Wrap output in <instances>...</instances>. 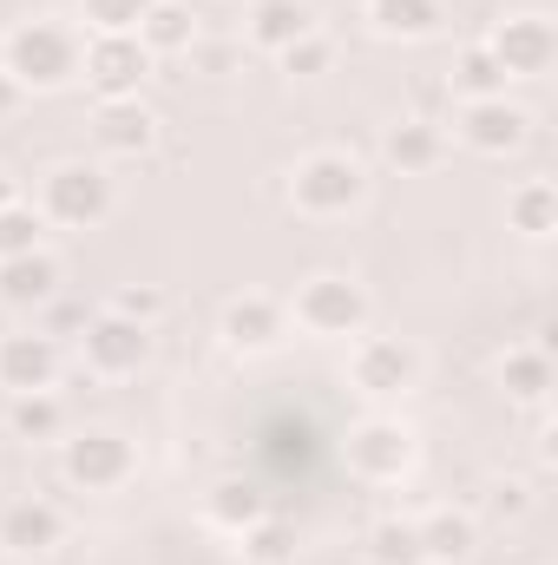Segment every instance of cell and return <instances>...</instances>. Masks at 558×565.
Here are the masks:
<instances>
[{"label":"cell","mask_w":558,"mask_h":565,"mask_svg":"<svg viewBox=\"0 0 558 565\" xmlns=\"http://www.w3.org/2000/svg\"><path fill=\"white\" fill-rule=\"evenodd\" d=\"M79 53H86V40H79V26H66V20H13L7 33H0V66L20 79V93L33 99V93H66L73 79H79Z\"/></svg>","instance_id":"cell-1"},{"label":"cell","mask_w":558,"mask_h":565,"mask_svg":"<svg viewBox=\"0 0 558 565\" xmlns=\"http://www.w3.org/2000/svg\"><path fill=\"white\" fill-rule=\"evenodd\" d=\"M289 211L296 217H309V224H335V217H348L362 198H368V164L355 158V151H335V145H322V151H302L296 164H289Z\"/></svg>","instance_id":"cell-2"},{"label":"cell","mask_w":558,"mask_h":565,"mask_svg":"<svg viewBox=\"0 0 558 565\" xmlns=\"http://www.w3.org/2000/svg\"><path fill=\"white\" fill-rule=\"evenodd\" d=\"M112 204H119L112 171L93 164V158H60V164L40 178V198H33V211H40L46 224H60V231H99V224L112 217Z\"/></svg>","instance_id":"cell-3"},{"label":"cell","mask_w":558,"mask_h":565,"mask_svg":"<svg viewBox=\"0 0 558 565\" xmlns=\"http://www.w3.org/2000/svg\"><path fill=\"white\" fill-rule=\"evenodd\" d=\"M282 309H289V329H302V335H315V342H355V335L368 329V289L355 277H342V270L302 277Z\"/></svg>","instance_id":"cell-4"},{"label":"cell","mask_w":558,"mask_h":565,"mask_svg":"<svg viewBox=\"0 0 558 565\" xmlns=\"http://www.w3.org/2000/svg\"><path fill=\"white\" fill-rule=\"evenodd\" d=\"M342 460L362 487H401L420 460V440L401 415H362L342 434Z\"/></svg>","instance_id":"cell-5"},{"label":"cell","mask_w":558,"mask_h":565,"mask_svg":"<svg viewBox=\"0 0 558 565\" xmlns=\"http://www.w3.org/2000/svg\"><path fill=\"white\" fill-rule=\"evenodd\" d=\"M60 473L79 493H126L139 480V447L119 427H79L73 440H60Z\"/></svg>","instance_id":"cell-6"},{"label":"cell","mask_w":558,"mask_h":565,"mask_svg":"<svg viewBox=\"0 0 558 565\" xmlns=\"http://www.w3.org/2000/svg\"><path fill=\"white\" fill-rule=\"evenodd\" d=\"M348 388L368 402H401L420 388V349L401 335H355L348 342Z\"/></svg>","instance_id":"cell-7"},{"label":"cell","mask_w":558,"mask_h":565,"mask_svg":"<svg viewBox=\"0 0 558 565\" xmlns=\"http://www.w3.org/2000/svg\"><path fill=\"white\" fill-rule=\"evenodd\" d=\"M151 349H158V335L132 322V316H112V309H99L93 322H86V335H79V362H86V375H99V382H126V375H139L144 362H151Z\"/></svg>","instance_id":"cell-8"},{"label":"cell","mask_w":558,"mask_h":565,"mask_svg":"<svg viewBox=\"0 0 558 565\" xmlns=\"http://www.w3.org/2000/svg\"><path fill=\"white\" fill-rule=\"evenodd\" d=\"M151 53L139 46V33H86V53H79V79L99 93V99H139V86L151 79Z\"/></svg>","instance_id":"cell-9"},{"label":"cell","mask_w":558,"mask_h":565,"mask_svg":"<svg viewBox=\"0 0 558 565\" xmlns=\"http://www.w3.org/2000/svg\"><path fill=\"white\" fill-rule=\"evenodd\" d=\"M486 53L500 60L506 79H546L558 60V26L546 13H506L493 33H486Z\"/></svg>","instance_id":"cell-10"},{"label":"cell","mask_w":558,"mask_h":565,"mask_svg":"<svg viewBox=\"0 0 558 565\" xmlns=\"http://www.w3.org/2000/svg\"><path fill=\"white\" fill-rule=\"evenodd\" d=\"M60 369H66L60 335H46V329L0 335V395H46V388H60Z\"/></svg>","instance_id":"cell-11"},{"label":"cell","mask_w":558,"mask_h":565,"mask_svg":"<svg viewBox=\"0 0 558 565\" xmlns=\"http://www.w3.org/2000/svg\"><path fill=\"white\" fill-rule=\"evenodd\" d=\"M217 335H224L230 355H277L289 342V309H282V296H264V289L230 296L224 316H217Z\"/></svg>","instance_id":"cell-12"},{"label":"cell","mask_w":558,"mask_h":565,"mask_svg":"<svg viewBox=\"0 0 558 565\" xmlns=\"http://www.w3.org/2000/svg\"><path fill=\"white\" fill-rule=\"evenodd\" d=\"M533 132V113L519 99H460V119H453V139L480 158H506L519 151Z\"/></svg>","instance_id":"cell-13"},{"label":"cell","mask_w":558,"mask_h":565,"mask_svg":"<svg viewBox=\"0 0 558 565\" xmlns=\"http://www.w3.org/2000/svg\"><path fill=\"white\" fill-rule=\"evenodd\" d=\"M66 540V513L40 493H20L0 507V553L7 559H46L53 546Z\"/></svg>","instance_id":"cell-14"},{"label":"cell","mask_w":558,"mask_h":565,"mask_svg":"<svg viewBox=\"0 0 558 565\" xmlns=\"http://www.w3.org/2000/svg\"><path fill=\"white\" fill-rule=\"evenodd\" d=\"M93 145H99L106 158H144V151L158 145L151 106H144V99H99V113H93Z\"/></svg>","instance_id":"cell-15"},{"label":"cell","mask_w":558,"mask_h":565,"mask_svg":"<svg viewBox=\"0 0 558 565\" xmlns=\"http://www.w3.org/2000/svg\"><path fill=\"white\" fill-rule=\"evenodd\" d=\"M382 158L401 178H427V171L447 164V126H433V119H395V126H382Z\"/></svg>","instance_id":"cell-16"},{"label":"cell","mask_w":558,"mask_h":565,"mask_svg":"<svg viewBox=\"0 0 558 565\" xmlns=\"http://www.w3.org/2000/svg\"><path fill=\"white\" fill-rule=\"evenodd\" d=\"M197 513H204V526H217V533L237 540V533H250V526L270 513V493H264L257 480H237V473H230V480H211V487H204Z\"/></svg>","instance_id":"cell-17"},{"label":"cell","mask_w":558,"mask_h":565,"mask_svg":"<svg viewBox=\"0 0 558 565\" xmlns=\"http://www.w3.org/2000/svg\"><path fill=\"white\" fill-rule=\"evenodd\" d=\"M493 382L506 388V402H519V408H546L552 402V355L539 349V342H519V349H506L500 362H493Z\"/></svg>","instance_id":"cell-18"},{"label":"cell","mask_w":558,"mask_h":565,"mask_svg":"<svg viewBox=\"0 0 558 565\" xmlns=\"http://www.w3.org/2000/svg\"><path fill=\"white\" fill-rule=\"evenodd\" d=\"M244 33H250V46L257 53H289L302 33H315V7L309 0H250V13H244Z\"/></svg>","instance_id":"cell-19"},{"label":"cell","mask_w":558,"mask_h":565,"mask_svg":"<svg viewBox=\"0 0 558 565\" xmlns=\"http://www.w3.org/2000/svg\"><path fill=\"white\" fill-rule=\"evenodd\" d=\"M415 533H420V559L427 565H466L473 559V546H480V526H473V513H460V507H433V513H420Z\"/></svg>","instance_id":"cell-20"},{"label":"cell","mask_w":558,"mask_h":565,"mask_svg":"<svg viewBox=\"0 0 558 565\" xmlns=\"http://www.w3.org/2000/svg\"><path fill=\"white\" fill-rule=\"evenodd\" d=\"M197 40H204V26L184 0H151V13L139 20V46L151 60H184Z\"/></svg>","instance_id":"cell-21"},{"label":"cell","mask_w":558,"mask_h":565,"mask_svg":"<svg viewBox=\"0 0 558 565\" xmlns=\"http://www.w3.org/2000/svg\"><path fill=\"white\" fill-rule=\"evenodd\" d=\"M362 20L382 33V40H401V46H415V40H433L440 33V0H362Z\"/></svg>","instance_id":"cell-22"},{"label":"cell","mask_w":558,"mask_h":565,"mask_svg":"<svg viewBox=\"0 0 558 565\" xmlns=\"http://www.w3.org/2000/svg\"><path fill=\"white\" fill-rule=\"evenodd\" d=\"M506 231H519L526 244H546L558 231V184L552 178H519L506 191Z\"/></svg>","instance_id":"cell-23"},{"label":"cell","mask_w":558,"mask_h":565,"mask_svg":"<svg viewBox=\"0 0 558 565\" xmlns=\"http://www.w3.org/2000/svg\"><path fill=\"white\" fill-rule=\"evenodd\" d=\"M53 296H60V264H53L46 250L0 264V302H7V309H46Z\"/></svg>","instance_id":"cell-24"},{"label":"cell","mask_w":558,"mask_h":565,"mask_svg":"<svg viewBox=\"0 0 558 565\" xmlns=\"http://www.w3.org/2000/svg\"><path fill=\"white\" fill-rule=\"evenodd\" d=\"M7 434L13 440H60L66 434V408L60 395H7Z\"/></svg>","instance_id":"cell-25"},{"label":"cell","mask_w":558,"mask_h":565,"mask_svg":"<svg viewBox=\"0 0 558 565\" xmlns=\"http://www.w3.org/2000/svg\"><path fill=\"white\" fill-rule=\"evenodd\" d=\"M237 553H244V565H289L296 559V520L264 513L250 533H237Z\"/></svg>","instance_id":"cell-26"},{"label":"cell","mask_w":558,"mask_h":565,"mask_svg":"<svg viewBox=\"0 0 558 565\" xmlns=\"http://www.w3.org/2000/svg\"><path fill=\"white\" fill-rule=\"evenodd\" d=\"M506 86H513V79L500 73V60L486 53V40L453 60V93H460V99H506Z\"/></svg>","instance_id":"cell-27"},{"label":"cell","mask_w":558,"mask_h":565,"mask_svg":"<svg viewBox=\"0 0 558 565\" xmlns=\"http://www.w3.org/2000/svg\"><path fill=\"white\" fill-rule=\"evenodd\" d=\"M33 250H46V217H40L26 198L0 204V264H7V257H33Z\"/></svg>","instance_id":"cell-28"},{"label":"cell","mask_w":558,"mask_h":565,"mask_svg":"<svg viewBox=\"0 0 558 565\" xmlns=\"http://www.w3.org/2000/svg\"><path fill=\"white\" fill-rule=\"evenodd\" d=\"M368 565H427L420 559L415 520H382V526H368Z\"/></svg>","instance_id":"cell-29"},{"label":"cell","mask_w":558,"mask_h":565,"mask_svg":"<svg viewBox=\"0 0 558 565\" xmlns=\"http://www.w3.org/2000/svg\"><path fill=\"white\" fill-rule=\"evenodd\" d=\"M144 13H151V0H79L86 33H139Z\"/></svg>","instance_id":"cell-30"},{"label":"cell","mask_w":558,"mask_h":565,"mask_svg":"<svg viewBox=\"0 0 558 565\" xmlns=\"http://www.w3.org/2000/svg\"><path fill=\"white\" fill-rule=\"evenodd\" d=\"M277 66L289 73V79H315V73H329V66H335V40L315 26V33H302L289 53H277Z\"/></svg>","instance_id":"cell-31"},{"label":"cell","mask_w":558,"mask_h":565,"mask_svg":"<svg viewBox=\"0 0 558 565\" xmlns=\"http://www.w3.org/2000/svg\"><path fill=\"white\" fill-rule=\"evenodd\" d=\"M112 316H132L144 329H158V316H164V296L151 289V282H126L119 296H112Z\"/></svg>","instance_id":"cell-32"},{"label":"cell","mask_w":558,"mask_h":565,"mask_svg":"<svg viewBox=\"0 0 558 565\" xmlns=\"http://www.w3.org/2000/svg\"><path fill=\"white\" fill-rule=\"evenodd\" d=\"M20 113H26V93H20V79L0 66V126H13Z\"/></svg>","instance_id":"cell-33"},{"label":"cell","mask_w":558,"mask_h":565,"mask_svg":"<svg viewBox=\"0 0 558 565\" xmlns=\"http://www.w3.org/2000/svg\"><path fill=\"white\" fill-rule=\"evenodd\" d=\"M493 507H500V513H526V487H519V480H506V487H500V500H493Z\"/></svg>","instance_id":"cell-34"},{"label":"cell","mask_w":558,"mask_h":565,"mask_svg":"<svg viewBox=\"0 0 558 565\" xmlns=\"http://www.w3.org/2000/svg\"><path fill=\"white\" fill-rule=\"evenodd\" d=\"M13 198H20V184H13V178H7V164H0V204H13Z\"/></svg>","instance_id":"cell-35"}]
</instances>
